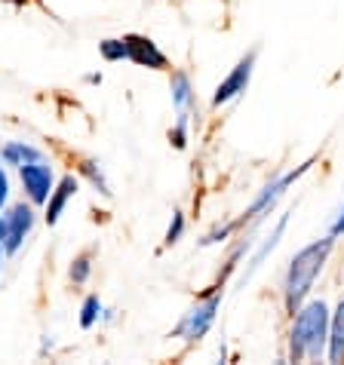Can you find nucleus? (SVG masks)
<instances>
[{"label":"nucleus","instance_id":"20e7f679","mask_svg":"<svg viewBox=\"0 0 344 365\" xmlns=\"http://www.w3.org/2000/svg\"><path fill=\"white\" fill-rule=\"evenodd\" d=\"M310 166H313V160H308V163H301V166H295L292 172H286V175H280V178H274V181H268L265 187H261V194L256 197L246 206V212L237 218V227H246V225H252V221H261L265 215H270V209H274V202L286 194V190L295 185V181L301 178V175H308L310 172Z\"/></svg>","mask_w":344,"mask_h":365},{"label":"nucleus","instance_id":"a878e982","mask_svg":"<svg viewBox=\"0 0 344 365\" xmlns=\"http://www.w3.org/2000/svg\"><path fill=\"white\" fill-rule=\"evenodd\" d=\"M4 261H6V249H4V242H0V270H4Z\"/></svg>","mask_w":344,"mask_h":365},{"label":"nucleus","instance_id":"4468645a","mask_svg":"<svg viewBox=\"0 0 344 365\" xmlns=\"http://www.w3.org/2000/svg\"><path fill=\"white\" fill-rule=\"evenodd\" d=\"M93 258H96V249H86L80 252V255H74V261H71L68 267V282L71 286H86L89 277H93Z\"/></svg>","mask_w":344,"mask_h":365},{"label":"nucleus","instance_id":"6e6552de","mask_svg":"<svg viewBox=\"0 0 344 365\" xmlns=\"http://www.w3.org/2000/svg\"><path fill=\"white\" fill-rule=\"evenodd\" d=\"M129 62L138 68H151V71H169V58L148 34H123Z\"/></svg>","mask_w":344,"mask_h":365},{"label":"nucleus","instance_id":"f03ea898","mask_svg":"<svg viewBox=\"0 0 344 365\" xmlns=\"http://www.w3.org/2000/svg\"><path fill=\"white\" fill-rule=\"evenodd\" d=\"M329 319L332 313L326 307V301H305L292 317L289 329V362H317L326 353L329 344Z\"/></svg>","mask_w":344,"mask_h":365},{"label":"nucleus","instance_id":"aec40b11","mask_svg":"<svg viewBox=\"0 0 344 365\" xmlns=\"http://www.w3.org/2000/svg\"><path fill=\"white\" fill-rule=\"evenodd\" d=\"M169 145L176 150H185L188 148V123L185 120H176V126L169 129Z\"/></svg>","mask_w":344,"mask_h":365},{"label":"nucleus","instance_id":"9d476101","mask_svg":"<svg viewBox=\"0 0 344 365\" xmlns=\"http://www.w3.org/2000/svg\"><path fill=\"white\" fill-rule=\"evenodd\" d=\"M169 93H172V105L178 110V120H191V110L197 105V96H194V83H191V74L188 71L176 68L169 77Z\"/></svg>","mask_w":344,"mask_h":365},{"label":"nucleus","instance_id":"f257e3e1","mask_svg":"<svg viewBox=\"0 0 344 365\" xmlns=\"http://www.w3.org/2000/svg\"><path fill=\"white\" fill-rule=\"evenodd\" d=\"M335 249V237H323V240H313L310 246H305L301 252H295L286 267V277H283V310L289 317H295V310L308 301L313 282L326 267V261Z\"/></svg>","mask_w":344,"mask_h":365},{"label":"nucleus","instance_id":"4be33fe9","mask_svg":"<svg viewBox=\"0 0 344 365\" xmlns=\"http://www.w3.org/2000/svg\"><path fill=\"white\" fill-rule=\"evenodd\" d=\"M332 237H341V233H344V206H341V212H338V218H335V225H332Z\"/></svg>","mask_w":344,"mask_h":365},{"label":"nucleus","instance_id":"f8f14e48","mask_svg":"<svg viewBox=\"0 0 344 365\" xmlns=\"http://www.w3.org/2000/svg\"><path fill=\"white\" fill-rule=\"evenodd\" d=\"M329 362H344V298L338 301L335 313L329 319V344H326Z\"/></svg>","mask_w":344,"mask_h":365},{"label":"nucleus","instance_id":"1a4fd4ad","mask_svg":"<svg viewBox=\"0 0 344 365\" xmlns=\"http://www.w3.org/2000/svg\"><path fill=\"white\" fill-rule=\"evenodd\" d=\"M77 187H80V181H77V175H71V172L56 181L53 194H49L46 206H44V221H46L49 227L59 225V218H62V212L68 209V202L77 197Z\"/></svg>","mask_w":344,"mask_h":365},{"label":"nucleus","instance_id":"a211bd4d","mask_svg":"<svg viewBox=\"0 0 344 365\" xmlns=\"http://www.w3.org/2000/svg\"><path fill=\"white\" fill-rule=\"evenodd\" d=\"M181 233H185V212L176 209V212H172L169 227H166V237H163V249H172V246H176V242L181 240Z\"/></svg>","mask_w":344,"mask_h":365},{"label":"nucleus","instance_id":"9b49d317","mask_svg":"<svg viewBox=\"0 0 344 365\" xmlns=\"http://www.w3.org/2000/svg\"><path fill=\"white\" fill-rule=\"evenodd\" d=\"M37 160H44V150L28 145V141H6L4 148H0V163L4 166H25V163H37Z\"/></svg>","mask_w":344,"mask_h":365},{"label":"nucleus","instance_id":"b1692460","mask_svg":"<svg viewBox=\"0 0 344 365\" xmlns=\"http://www.w3.org/2000/svg\"><path fill=\"white\" fill-rule=\"evenodd\" d=\"M0 4H9V6H28L31 0H0Z\"/></svg>","mask_w":344,"mask_h":365},{"label":"nucleus","instance_id":"412c9836","mask_svg":"<svg viewBox=\"0 0 344 365\" xmlns=\"http://www.w3.org/2000/svg\"><path fill=\"white\" fill-rule=\"evenodd\" d=\"M9 202V175H6V166H0V212L6 209Z\"/></svg>","mask_w":344,"mask_h":365},{"label":"nucleus","instance_id":"5701e85b","mask_svg":"<svg viewBox=\"0 0 344 365\" xmlns=\"http://www.w3.org/2000/svg\"><path fill=\"white\" fill-rule=\"evenodd\" d=\"M86 83H89V86H98V83H102V74H98V71H93V74H86Z\"/></svg>","mask_w":344,"mask_h":365},{"label":"nucleus","instance_id":"6ab92c4d","mask_svg":"<svg viewBox=\"0 0 344 365\" xmlns=\"http://www.w3.org/2000/svg\"><path fill=\"white\" fill-rule=\"evenodd\" d=\"M240 227H237V218L234 221H228V225H218L216 230H209L203 240H200V246H216V242H225L231 233H237Z\"/></svg>","mask_w":344,"mask_h":365},{"label":"nucleus","instance_id":"423d86ee","mask_svg":"<svg viewBox=\"0 0 344 365\" xmlns=\"http://www.w3.org/2000/svg\"><path fill=\"white\" fill-rule=\"evenodd\" d=\"M6 240H4V249L6 255H16L19 249L25 246V240L31 237V230L37 225V215H34V202H13L6 209Z\"/></svg>","mask_w":344,"mask_h":365},{"label":"nucleus","instance_id":"f3484780","mask_svg":"<svg viewBox=\"0 0 344 365\" xmlns=\"http://www.w3.org/2000/svg\"><path fill=\"white\" fill-rule=\"evenodd\" d=\"M98 56L105 58V62H126L129 53H126V43H123V37H105L102 43H98Z\"/></svg>","mask_w":344,"mask_h":365},{"label":"nucleus","instance_id":"7ed1b4c3","mask_svg":"<svg viewBox=\"0 0 344 365\" xmlns=\"http://www.w3.org/2000/svg\"><path fill=\"white\" fill-rule=\"evenodd\" d=\"M221 295H225V289L212 286L206 295L185 313V319H181L178 326L172 329L169 338H185L188 347H191V344H197L200 338H206V331L212 329V322H216V313L221 307Z\"/></svg>","mask_w":344,"mask_h":365},{"label":"nucleus","instance_id":"0eeeda50","mask_svg":"<svg viewBox=\"0 0 344 365\" xmlns=\"http://www.w3.org/2000/svg\"><path fill=\"white\" fill-rule=\"evenodd\" d=\"M256 58H258V49H252V53H246L234 68H231V74L221 80L216 86V93H212V108H221V105H228V101H234L237 96L246 93L252 71H256Z\"/></svg>","mask_w":344,"mask_h":365},{"label":"nucleus","instance_id":"2eb2a0df","mask_svg":"<svg viewBox=\"0 0 344 365\" xmlns=\"http://www.w3.org/2000/svg\"><path fill=\"white\" fill-rule=\"evenodd\" d=\"M286 225H289V215H280V221H277V227H274V233H270V237L261 242V249L256 252V258H252V267H249V273L252 270H258L261 264H265V258L270 255V252H274L277 246H280V237L283 233H286Z\"/></svg>","mask_w":344,"mask_h":365},{"label":"nucleus","instance_id":"39448f33","mask_svg":"<svg viewBox=\"0 0 344 365\" xmlns=\"http://www.w3.org/2000/svg\"><path fill=\"white\" fill-rule=\"evenodd\" d=\"M19 181H22V190L28 202H34V206H46L49 194H53L56 187V172L53 166L46 163V160H37V163H25L19 166Z\"/></svg>","mask_w":344,"mask_h":365},{"label":"nucleus","instance_id":"dca6fc26","mask_svg":"<svg viewBox=\"0 0 344 365\" xmlns=\"http://www.w3.org/2000/svg\"><path fill=\"white\" fill-rule=\"evenodd\" d=\"M102 310H105V304L98 295H86L84 304H80V329H96L98 322H102Z\"/></svg>","mask_w":344,"mask_h":365},{"label":"nucleus","instance_id":"ddd939ff","mask_svg":"<svg viewBox=\"0 0 344 365\" xmlns=\"http://www.w3.org/2000/svg\"><path fill=\"white\" fill-rule=\"evenodd\" d=\"M74 169H77V175L86 178L89 185H93V190H98L102 197L114 194L111 185H108V178H105V169L98 166V160H93V157H74Z\"/></svg>","mask_w":344,"mask_h":365},{"label":"nucleus","instance_id":"393cba45","mask_svg":"<svg viewBox=\"0 0 344 365\" xmlns=\"http://www.w3.org/2000/svg\"><path fill=\"white\" fill-rule=\"evenodd\" d=\"M4 240H6V218L0 215V242H4Z\"/></svg>","mask_w":344,"mask_h":365}]
</instances>
